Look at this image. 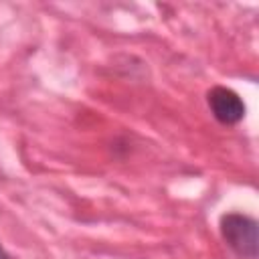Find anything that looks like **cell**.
I'll return each instance as SVG.
<instances>
[{"mask_svg": "<svg viewBox=\"0 0 259 259\" xmlns=\"http://www.w3.org/2000/svg\"><path fill=\"white\" fill-rule=\"evenodd\" d=\"M221 235L225 243L245 259H257V221L241 214L229 212L221 219Z\"/></svg>", "mask_w": 259, "mask_h": 259, "instance_id": "obj_1", "label": "cell"}, {"mask_svg": "<svg viewBox=\"0 0 259 259\" xmlns=\"http://www.w3.org/2000/svg\"><path fill=\"white\" fill-rule=\"evenodd\" d=\"M206 103L214 119L223 125H235L245 117L243 99L229 87L217 85L206 93Z\"/></svg>", "mask_w": 259, "mask_h": 259, "instance_id": "obj_2", "label": "cell"}, {"mask_svg": "<svg viewBox=\"0 0 259 259\" xmlns=\"http://www.w3.org/2000/svg\"><path fill=\"white\" fill-rule=\"evenodd\" d=\"M0 259H12V257L8 255V251L2 247V243H0Z\"/></svg>", "mask_w": 259, "mask_h": 259, "instance_id": "obj_3", "label": "cell"}]
</instances>
